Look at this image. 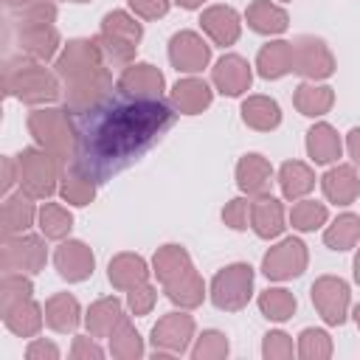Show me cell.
<instances>
[{
	"mask_svg": "<svg viewBox=\"0 0 360 360\" xmlns=\"http://www.w3.org/2000/svg\"><path fill=\"white\" fill-rule=\"evenodd\" d=\"M174 115L163 98L107 93L73 115V169L93 183L110 180L138 160L174 124Z\"/></svg>",
	"mask_w": 360,
	"mask_h": 360,
	"instance_id": "6da1fadb",
	"label": "cell"
},
{
	"mask_svg": "<svg viewBox=\"0 0 360 360\" xmlns=\"http://www.w3.org/2000/svg\"><path fill=\"white\" fill-rule=\"evenodd\" d=\"M155 273L166 284V292L172 301L183 307H194L202 301V281L194 276V267L188 262V253L177 245H166L155 253Z\"/></svg>",
	"mask_w": 360,
	"mask_h": 360,
	"instance_id": "7a4b0ae2",
	"label": "cell"
},
{
	"mask_svg": "<svg viewBox=\"0 0 360 360\" xmlns=\"http://www.w3.org/2000/svg\"><path fill=\"white\" fill-rule=\"evenodd\" d=\"M250 287H253V267L231 264L214 276L211 298L219 309H242L250 298Z\"/></svg>",
	"mask_w": 360,
	"mask_h": 360,
	"instance_id": "3957f363",
	"label": "cell"
},
{
	"mask_svg": "<svg viewBox=\"0 0 360 360\" xmlns=\"http://www.w3.org/2000/svg\"><path fill=\"white\" fill-rule=\"evenodd\" d=\"M141 34L143 31H141V25L132 17H127L124 11H110L104 17V34L96 42L104 45L112 53V59H121L124 62V59H129L135 53Z\"/></svg>",
	"mask_w": 360,
	"mask_h": 360,
	"instance_id": "277c9868",
	"label": "cell"
},
{
	"mask_svg": "<svg viewBox=\"0 0 360 360\" xmlns=\"http://www.w3.org/2000/svg\"><path fill=\"white\" fill-rule=\"evenodd\" d=\"M312 304L318 307V312L323 315L326 323H343L346 321V309H349V287L343 278L335 276H323L312 284Z\"/></svg>",
	"mask_w": 360,
	"mask_h": 360,
	"instance_id": "5b68a950",
	"label": "cell"
},
{
	"mask_svg": "<svg viewBox=\"0 0 360 360\" xmlns=\"http://www.w3.org/2000/svg\"><path fill=\"white\" fill-rule=\"evenodd\" d=\"M307 267V250H304V242L301 239H284L281 245H276L264 262H262V270L267 278H292V276H301Z\"/></svg>",
	"mask_w": 360,
	"mask_h": 360,
	"instance_id": "8992f818",
	"label": "cell"
},
{
	"mask_svg": "<svg viewBox=\"0 0 360 360\" xmlns=\"http://www.w3.org/2000/svg\"><path fill=\"white\" fill-rule=\"evenodd\" d=\"M169 59H172V65H174L177 70H183V73H197V70H202V68L208 65L211 48L202 42L200 34H194V31H180V34H174L172 42H169Z\"/></svg>",
	"mask_w": 360,
	"mask_h": 360,
	"instance_id": "52a82bcc",
	"label": "cell"
},
{
	"mask_svg": "<svg viewBox=\"0 0 360 360\" xmlns=\"http://www.w3.org/2000/svg\"><path fill=\"white\" fill-rule=\"evenodd\" d=\"M292 70H298L304 76H312V79H323L335 70V62H332L329 48L321 39L301 37L292 45Z\"/></svg>",
	"mask_w": 360,
	"mask_h": 360,
	"instance_id": "ba28073f",
	"label": "cell"
},
{
	"mask_svg": "<svg viewBox=\"0 0 360 360\" xmlns=\"http://www.w3.org/2000/svg\"><path fill=\"white\" fill-rule=\"evenodd\" d=\"M191 329H194V321L188 315L169 312L152 329V343H155L158 352H183L186 349V340L191 338Z\"/></svg>",
	"mask_w": 360,
	"mask_h": 360,
	"instance_id": "9c48e42d",
	"label": "cell"
},
{
	"mask_svg": "<svg viewBox=\"0 0 360 360\" xmlns=\"http://www.w3.org/2000/svg\"><path fill=\"white\" fill-rule=\"evenodd\" d=\"M200 25L217 45H233L239 39V14L231 6H211L202 11Z\"/></svg>",
	"mask_w": 360,
	"mask_h": 360,
	"instance_id": "30bf717a",
	"label": "cell"
},
{
	"mask_svg": "<svg viewBox=\"0 0 360 360\" xmlns=\"http://www.w3.org/2000/svg\"><path fill=\"white\" fill-rule=\"evenodd\" d=\"M214 84L219 87V93L225 96H239L250 87V65L236 56V53H228L217 62L214 68Z\"/></svg>",
	"mask_w": 360,
	"mask_h": 360,
	"instance_id": "8fae6325",
	"label": "cell"
},
{
	"mask_svg": "<svg viewBox=\"0 0 360 360\" xmlns=\"http://www.w3.org/2000/svg\"><path fill=\"white\" fill-rule=\"evenodd\" d=\"M118 87H121V93H129L138 98H160L163 76L152 65H135V68L124 70V76L118 79Z\"/></svg>",
	"mask_w": 360,
	"mask_h": 360,
	"instance_id": "7c38bea8",
	"label": "cell"
},
{
	"mask_svg": "<svg viewBox=\"0 0 360 360\" xmlns=\"http://www.w3.org/2000/svg\"><path fill=\"white\" fill-rule=\"evenodd\" d=\"M250 225L262 239H273L284 231V211L276 197L262 194L256 202H250Z\"/></svg>",
	"mask_w": 360,
	"mask_h": 360,
	"instance_id": "4fadbf2b",
	"label": "cell"
},
{
	"mask_svg": "<svg viewBox=\"0 0 360 360\" xmlns=\"http://www.w3.org/2000/svg\"><path fill=\"white\" fill-rule=\"evenodd\" d=\"M56 267L68 281H82L93 273V253L84 242H65L56 250Z\"/></svg>",
	"mask_w": 360,
	"mask_h": 360,
	"instance_id": "5bb4252c",
	"label": "cell"
},
{
	"mask_svg": "<svg viewBox=\"0 0 360 360\" xmlns=\"http://www.w3.org/2000/svg\"><path fill=\"white\" fill-rule=\"evenodd\" d=\"M270 177H273V169L262 155H245L236 166V183L248 194H264L270 186Z\"/></svg>",
	"mask_w": 360,
	"mask_h": 360,
	"instance_id": "9a60e30c",
	"label": "cell"
},
{
	"mask_svg": "<svg viewBox=\"0 0 360 360\" xmlns=\"http://www.w3.org/2000/svg\"><path fill=\"white\" fill-rule=\"evenodd\" d=\"M357 191H360V180H357L352 166H335V169H329L323 174V194L332 202L349 205V202H354Z\"/></svg>",
	"mask_w": 360,
	"mask_h": 360,
	"instance_id": "2e32d148",
	"label": "cell"
},
{
	"mask_svg": "<svg viewBox=\"0 0 360 360\" xmlns=\"http://www.w3.org/2000/svg\"><path fill=\"white\" fill-rule=\"evenodd\" d=\"M172 98H174V107L186 115H197L200 110H205L211 104V87L200 79H183L174 84L172 90Z\"/></svg>",
	"mask_w": 360,
	"mask_h": 360,
	"instance_id": "e0dca14e",
	"label": "cell"
},
{
	"mask_svg": "<svg viewBox=\"0 0 360 360\" xmlns=\"http://www.w3.org/2000/svg\"><path fill=\"white\" fill-rule=\"evenodd\" d=\"M340 138L329 124H315L307 132V152L315 163H332L340 158Z\"/></svg>",
	"mask_w": 360,
	"mask_h": 360,
	"instance_id": "ac0fdd59",
	"label": "cell"
},
{
	"mask_svg": "<svg viewBox=\"0 0 360 360\" xmlns=\"http://www.w3.org/2000/svg\"><path fill=\"white\" fill-rule=\"evenodd\" d=\"M20 158H22V166H25L22 180H25L28 191L31 194H51V188H53V169L45 160V155H37L34 149H28Z\"/></svg>",
	"mask_w": 360,
	"mask_h": 360,
	"instance_id": "d6986e66",
	"label": "cell"
},
{
	"mask_svg": "<svg viewBox=\"0 0 360 360\" xmlns=\"http://www.w3.org/2000/svg\"><path fill=\"white\" fill-rule=\"evenodd\" d=\"M248 25L259 34H281L287 28V11L270 0H256L248 8Z\"/></svg>",
	"mask_w": 360,
	"mask_h": 360,
	"instance_id": "ffe728a7",
	"label": "cell"
},
{
	"mask_svg": "<svg viewBox=\"0 0 360 360\" xmlns=\"http://www.w3.org/2000/svg\"><path fill=\"white\" fill-rule=\"evenodd\" d=\"M259 73L264 79H278L292 70V45L290 42H270L259 51Z\"/></svg>",
	"mask_w": 360,
	"mask_h": 360,
	"instance_id": "44dd1931",
	"label": "cell"
},
{
	"mask_svg": "<svg viewBox=\"0 0 360 360\" xmlns=\"http://www.w3.org/2000/svg\"><path fill=\"white\" fill-rule=\"evenodd\" d=\"M242 118H245V124L253 127V129H273V127H278V121H281V110H278V104H276L273 98H267V96H250V98L242 104Z\"/></svg>",
	"mask_w": 360,
	"mask_h": 360,
	"instance_id": "7402d4cb",
	"label": "cell"
},
{
	"mask_svg": "<svg viewBox=\"0 0 360 360\" xmlns=\"http://www.w3.org/2000/svg\"><path fill=\"white\" fill-rule=\"evenodd\" d=\"M278 183H281V191H284L287 200H298V197H304L307 191H312V186H315V174L309 172L307 163H301V160H290V163L281 166V172H278Z\"/></svg>",
	"mask_w": 360,
	"mask_h": 360,
	"instance_id": "603a6c76",
	"label": "cell"
},
{
	"mask_svg": "<svg viewBox=\"0 0 360 360\" xmlns=\"http://www.w3.org/2000/svg\"><path fill=\"white\" fill-rule=\"evenodd\" d=\"M110 281L115 287H124V290L146 284V264H143V259L132 256V253H121L115 262H110Z\"/></svg>",
	"mask_w": 360,
	"mask_h": 360,
	"instance_id": "cb8c5ba5",
	"label": "cell"
},
{
	"mask_svg": "<svg viewBox=\"0 0 360 360\" xmlns=\"http://www.w3.org/2000/svg\"><path fill=\"white\" fill-rule=\"evenodd\" d=\"M357 239H360V217L357 214H340L332 222V228H326V233H323V242L332 250H349V248H354Z\"/></svg>",
	"mask_w": 360,
	"mask_h": 360,
	"instance_id": "d4e9b609",
	"label": "cell"
},
{
	"mask_svg": "<svg viewBox=\"0 0 360 360\" xmlns=\"http://www.w3.org/2000/svg\"><path fill=\"white\" fill-rule=\"evenodd\" d=\"M295 104L304 115H323L332 107V87L301 84L298 93H295Z\"/></svg>",
	"mask_w": 360,
	"mask_h": 360,
	"instance_id": "484cf974",
	"label": "cell"
},
{
	"mask_svg": "<svg viewBox=\"0 0 360 360\" xmlns=\"http://www.w3.org/2000/svg\"><path fill=\"white\" fill-rule=\"evenodd\" d=\"M259 309L270 321H287L295 312V298L287 290H264L259 298Z\"/></svg>",
	"mask_w": 360,
	"mask_h": 360,
	"instance_id": "4316f807",
	"label": "cell"
},
{
	"mask_svg": "<svg viewBox=\"0 0 360 360\" xmlns=\"http://www.w3.org/2000/svg\"><path fill=\"white\" fill-rule=\"evenodd\" d=\"M48 323L59 332H68L79 323V304L70 295H56L48 304Z\"/></svg>",
	"mask_w": 360,
	"mask_h": 360,
	"instance_id": "83f0119b",
	"label": "cell"
},
{
	"mask_svg": "<svg viewBox=\"0 0 360 360\" xmlns=\"http://www.w3.org/2000/svg\"><path fill=\"white\" fill-rule=\"evenodd\" d=\"M124 318H121V304L115 301V298H104V301H98L93 309H90V315H87V326L96 332V335H107V332H112L115 329V323H121Z\"/></svg>",
	"mask_w": 360,
	"mask_h": 360,
	"instance_id": "f1b7e54d",
	"label": "cell"
},
{
	"mask_svg": "<svg viewBox=\"0 0 360 360\" xmlns=\"http://www.w3.org/2000/svg\"><path fill=\"white\" fill-rule=\"evenodd\" d=\"M290 219H292V228H298V231H315L326 222V205L312 202V200L295 202L290 211Z\"/></svg>",
	"mask_w": 360,
	"mask_h": 360,
	"instance_id": "f546056e",
	"label": "cell"
},
{
	"mask_svg": "<svg viewBox=\"0 0 360 360\" xmlns=\"http://www.w3.org/2000/svg\"><path fill=\"white\" fill-rule=\"evenodd\" d=\"M73 225V217L59 205H45L39 211V228L45 236H65Z\"/></svg>",
	"mask_w": 360,
	"mask_h": 360,
	"instance_id": "4dcf8cb0",
	"label": "cell"
},
{
	"mask_svg": "<svg viewBox=\"0 0 360 360\" xmlns=\"http://www.w3.org/2000/svg\"><path fill=\"white\" fill-rule=\"evenodd\" d=\"M93 186H96L93 180H87L84 174H79L76 169H70V174L65 177L62 194H65L68 202H73V205H84V202L93 200Z\"/></svg>",
	"mask_w": 360,
	"mask_h": 360,
	"instance_id": "1f68e13d",
	"label": "cell"
},
{
	"mask_svg": "<svg viewBox=\"0 0 360 360\" xmlns=\"http://www.w3.org/2000/svg\"><path fill=\"white\" fill-rule=\"evenodd\" d=\"M332 352L329 335L321 329H304L301 332V354L304 357H326Z\"/></svg>",
	"mask_w": 360,
	"mask_h": 360,
	"instance_id": "d6a6232c",
	"label": "cell"
},
{
	"mask_svg": "<svg viewBox=\"0 0 360 360\" xmlns=\"http://www.w3.org/2000/svg\"><path fill=\"white\" fill-rule=\"evenodd\" d=\"M194 357H222V354H228V340H225V335L222 332H202V338H200V343H197V349L191 352Z\"/></svg>",
	"mask_w": 360,
	"mask_h": 360,
	"instance_id": "836d02e7",
	"label": "cell"
},
{
	"mask_svg": "<svg viewBox=\"0 0 360 360\" xmlns=\"http://www.w3.org/2000/svg\"><path fill=\"white\" fill-rule=\"evenodd\" d=\"M248 214H250V202L239 197V200H231V202L225 205L222 219H225L233 231H245V228H248Z\"/></svg>",
	"mask_w": 360,
	"mask_h": 360,
	"instance_id": "e575fe53",
	"label": "cell"
},
{
	"mask_svg": "<svg viewBox=\"0 0 360 360\" xmlns=\"http://www.w3.org/2000/svg\"><path fill=\"white\" fill-rule=\"evenodd\" d=\"M118 335H121L124 340H121V343L115 340V343H112V349H115L118 354L138 357V354H141V340H138V332H135V329H132L127 321H121V332H118Z\"/></svg>",
	"mask_w": 360,
	"mask_h": 360,
	"instance_id": "d590c367",
	"label": "cell"
},
{
	"mask_svg": "<svg viewBox=\"0 0 360 360\" xmlns=\"http://www.w3.org/2000/svg\"><path fill=\"white\" fill-rule=\"evenodd\" d=\"M152 304H155V290H152L149 284H138V287L129 290V307H132L135 315L149 312Z\"/></svg>",
	"mask_w": 360,
	"mask_h": 360,
	"instance_id": "8d00e7d4",
	"label": "cell"
},
{
	"mask_svg": "<svg viewBox=\"0 0 360 360\" xmlns=\"http://www.w3.org/2000/svg\"><path fill=\"white\" fill-rule=\"evenodd\" d=\"M287 357L292 354V343L284 332H267L264 335V357Z\"/></svg>",
	"mask_w": 360,
	"mask_h": 360,
	"instance_id": "74e56055",
	"label": "cell"
},
{
	"mask_svg": "<svg viewBox=\"0 0 360 360\" xmlns=\"http://www.w3.org/2000/svg\"><path fill=\"white\" fill-rule=\"evenodd\" d=\"M129 6L146 17V20H155V17H163L169 11V0H129Z\"/></svg>",
	"mask_w": 360,
	"mask_h": 360,
	"instance_id": "f35d334b",
	"label": "cell"
},
{
	"mask_svg": "<svg viewBox=\"0 0 360 360\" xmlns=\"http://www.w3.org/2000/svg\"><path fill=\"white\" fill-rule=\"evenodd\" d=\"M349 155L354 158V163L360 166V127H354L349 132Z\"/></svg>",
	"mask_w": 360,
	"mask_h": 360,
	"instance_id": "ab89813d",
	"label": "cell"
},
{
	"mask_svg": "<svg viewBox=\"0 0 360 360\" xmlns=\"http://www.w3.org/2000/svg\"><path fill=\"white\" fill-rule=\"evenodd\" d=\"M205 0H177V6H183V8H197V6H202Z\"/></svg>",
	"mask_w": 360,
	"mask_h": 360,
	"instance_id": "60d3db41",
	"label": "cell"
},
{
	"mask_svg": "<svg viewBox=\"0 0 360 360\" xmlns=\"http://www.w3.org/2000/svg\"><path fill=\"white\" fill-rule=\"evenodd\" d=\"M354 278L360 281V250H357V256H354Z\"/></svg>",
	"mask_w": 360,
	"mask_h": 360,
	"instance_id": "b9f144b4",
	"label": "cell"
},
{
	"mask_svg": "<svg viewBox=\"0 0 360 360\" xmlns=\"http://www.w3.org/2000/svg\"><path fill=\"white\" fill-rule=\"evenodd\" d=\"M354 318H357V326H360V307L354 309Z\"/></svg>",
	"mask_w": 360,
	"mask_h": 360,
	"instance_id": "7bdbcfd3",
	"label": "cell"
}]
</instances>
